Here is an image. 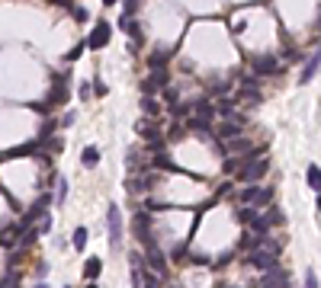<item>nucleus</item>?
I'll use <instances>...</instances> for the list:
<instances>
[{"mask_svg": "<svg viewBox=\"0 0 321 288\" xmlns=\"http://www.w3.org/2000/svg\"><path fill=\"white\" fill-rule=\"evenodd\" d=\"M80 160H84V166H97V163H100V151H97V148L90 144V148H84V154H80Z\"/></svg>", "mask_w": 321, "mask_h": 288, "instance_id": "a878e982", "label": "nucleus"}, {"mask_svg": "<svg viewBox=\"0 0 321 288\" xmlns=\"http://www.w3.org/2000/svg\"><path fill=\"white\" fill-rule=\"evenodd\" d=\"M222 151L225 154H231V157H247V154H254V144H251V138H228L222 144Z\"/></svg>", "mask_w": 321, "mask_h": 288, "instance_id": "0eeeda50", "label": "nucleus"}, {"mask_svg": "<svg viewBox=\"0 0 321 288\" xmlns=\"http://www.w3.org/2000/svg\"><path fill=\"white\" fill-rule=\"evenodd\" d=\"M49 202H52V196H42L39 202H35V205L26 211V218H23V227H32L35 221H39L42 218V214H45V205H49Z\"/></svg>", "mask_w": 321, "mask_h": 288, "instance_id": "4468645a", "label": "nucleus"}, {"mask_svg": "<svg viewBox=\"0 0 321 288\" xmlns=\"http://www.w3.org/2000/svg\"><path fill=\"white\" fill-rule=\"evenodd\" d=\"M318 67H321V48H318V52H315V55H312V58L305 61V67H302L299 80H302V83H308V80H312V77L318 74Z\"/></svg>", "mask_w": 321, "mask_h": 288, "instance_id": "f3484780", "label": "nucleus"}, {"mask_svg": "<svg viewBox=\"0 0 321 288\" xmlns=\"http://www.w3.org/2000/svg\"><path fill=\"white\" fill-rule=\"evenodd\" d=\"M39 237H42V234H39V227H29L26 234H19V244H23V247H32Z\"/></svg>", "mask_w": 321, "mask_h": 288, "instance_id": "c85d7f7f", "label": "nucleus"}, {"mask_svg": "<svg viewBox=\"0 0 321 288\" xmlns=\"http://www.w3.org/2000/svg\"><path fill=\"white\" fill-rule=\"evenodd\" d=\"M183 135H186V128H183V125H174V128H170V141H180Z\"/></svg>", "mask_w": 321, "mask_h": 288, "instance_id": "c9c22d12", "label": "nucleus"}, {"mask_svg": "<svg viewBox=\"0 0 321 288\" xmlns=\"http://www.w3.org/2000/svg\"><path fill=\"white\" fill-rule=\"evenodd\" d=\"M141 109H145L148 118H158V115H161V103L151 100V96H141Z\"/></svg>", "mask_w": 321, "mask_h": 288, "instance_id": "393cba45", "label": "nucleus"}, {"mask_svg": "<svg viewBox=\"0 0 321 288\" xmlns=\"http://www.w3.org/2000/svg\"><path fill=\"white\" fill-rule=\"evenodd\" d=\"M257 87H260V77H244L241 80V96H247V100H257Z\"/></svg>", "mask_w": 321, "mask_h": 288, "instance_id": "aec40b11", "label": "nucleus"}, {"mask_svg": "<svg viewBox=\"0 0 321 288\" xmlns=\"http://www.w3.org/2000/svg\"><path fill=\"white\" fill-rule=\"evenodd\" d=\"M318 26H321V19H318Z\"/></svg>", "mask_w": 321, "mask_h": 288, "instance_id": "37998d69", "label": "nucleus"}, {"mask_svg": "<svg viewBox=\"0 0 321 288\" xmlns=\"http://www.w3.org/2000/svg\"><path fill=\"white\" fill-rule=\"evenodd\" d=\"M90 87H93V93H97V96H106V83L103 80H93Z\"/></svg>", "mask_w": 321, "mask_h": 288, "instance_id": "e433bc0d", "label": "nucleus"}, {"mask_svg": "<svg viewBox=\"0 0 321 288\" xmlns=\"http://www.w3.org/2000/svg\"><path fill=\"white\" fill-rule=\"evenodd\" d=\"M222 93H228V83H216L212 87V96H222Z\"/></svg>", "mask_w": 321, "mask_h": 288, "instance_id": "4c0bfd02", "label": "nucleus"}, {"mask_svg": "<svg viewBox=\"0 0 321 288\" xmlns=\"http://www.w3.org/2000/svg\"><path fill=\"white\" fill-rule=\"evenodd\" d=\"M247 224H251V231H254V234H267V231H270V221H267V214H260V211H254V218L247 221Z\"/></svg>", "mask_w": 321, "mask_h": 288, "instance_id": "4be33fe9", "label": "nucleus"}, {"mask_svg": "<svg viewBox=\"0 0 321 288\" xmlns=\"http://www.w3.org/2000/svg\"><path fill=\"white\" fill-rule=\"evenodd\" d=\"M267 221H270V227L283 224V211H280V208H270V211H267Z\"/></svg>", "mask_w": 321, "mask_h": 288, "instance_id": "7c9ffc66", "label": "nucleus"}, {"mask_svg": "<svg viewBox=\"0 0 321 288\" xmlns=\"http://www.w3.org/2000/svg\"><path fill=\"white\" fill-rule=\"evenodd\" d=\"M100 272H103V262H100L97 256H90V259L84 262V275H87L90 282H97V279H100Z\"/></svg>", "mask_w": 321, "mask_h": 288, "instance_id": "412c9836", "label": "nucleus"}, {"mask_svg": "<svg viewBox=\"0 0 321 288\" xmlns=\"http://www.w3.org/2000/svg\"><path fill=\"white\" fill-rule=\"evenodd\" d=\"M148 166H151V170H177V166L170 163V157H167V154H161V151L151 157V163H148Z\"/></svg>", "mask_w": 321, "mask_h": 288, "instance_id": "b1692460", "label": "nucleus"}, {"mask_svg": "<svg viewBox=\"0 0 321 288\" xmlns=\"http://www.w3.org/2000/svg\"><path fill=\"white\" fill-rule=\"evenodd\" d=\"M106 227H110V247L119 250V244H122V211H119V205H110V211H106Z\"/></svg>", "mask_w": 321, "mask_h": 288, "instance_id": "20e7f679", "label": "nucleus"}, {"mask_svg": "<svg viewBox=\"0 0 321 288\" xmlns=\"http://www.w3.org/2000/svg\"><path fill=\"white\" fill-rule=\"evenodd\" d=\"M52 231V214H42V221H39V234H49Z\"/></svg>", "mask_w": 321, "mask_h": 288, "instance_id": "72a5a7b5", "label": "nucleus"}, {"mask_svg": "<svg viewBox=\"0 0 321 288\" xmlns=\"http://www.w3.org/2000/svg\"><path fill=\"white\" fill-rule=\"evenodd\" d=\"M164 87H167V74H164V70H151V77H145V83H141V93L154 96V93H161Z\"/></svg>", "mask_w": 321, "mask_h": 288, "instance_id": "f8f14e48", "label": "nucleus"}, {"mask_svg": "<svg viewBox=\"0 0 321 288\" xmlns=\"http://www.w3.org/2000/svg\"><path fill=\"white\" fill-rule=\"evenodd\" d=\"M87 288H97V285H93V282H90V285H87Z\"/></svg>", "mask_w": 321, "mask_h": 288, "instance_id": "79ce46f5", "label": "nucleus"}, {"mask_svg": "<svg viewBox=\"0 0 321 288\" xmlns=\"http://www.w3.org/2000/svg\"><path fill=\"white\" fill-rule=\"evenodd\" d=\"M110 39H113V26L106 19H100L97 26H93L90 39H87V48H103V45H110Z\"/></svg>", "mask_w": 321, "mask_h": 288, "instance_id": "6e6552de", "label": "nucleus"}, {"mask_svg": "<svg viewBox=\"0 0 321 288\" xmlns=\"http://www.w3.org/2000/svg\"><path fill=\"white\" fill-rule=\"evenodd\" d=\"M103 4H106V7H113V4H116V0H103Z\"/></svg>", "mask_w": 321, "mask_h": 288, "instance_id": "ea45409f", "label": "nucleus"}, {"mask_svg": "<svg viewBox=\"0 0 321 288\" xmlns=\"http://www.w3.org/2000/svg\"><path fill=\"white\" fill-rule=\"evenodd\" d=\"M141 288H164V275H158V272H141Z\"/></svg>", "mask_w": 321, "mask_h": 288, "instance_id": "5701e85b", "label": "nucleus"}, {"mask_svg": "<svg viewBox=\"0 0 321 288\" xmlns=\"http://www.w3.org/2000/svg\"><path fill=\"white\" fill-rule=\"evenodd\" d=\"M125 170H129V176L148 170V163H141V148H129V154H125Z\"/></svg>", "mask_w": 321, "mask_h": 288, "instance_id": "2eb2a0df", "label": "nucleus"}, {"mask_svg": "<svg viewBox=\"0 0 321 288\" xmlns=\"http://www.w3.org/2000/svg\"><path fill=\"white\" fill-rule=\"evenodd\" d=\"M241 202H244V205H254V208L270 205V202H273V189L257 186V183H247V186L241 189Z\"/></svg>", "mask_w": 321, "mask_h": 288, "instance_id": "f03ea898", "label": "nucleus"}, {"mask_svg": "<svg viewBox=\"0 0 321 288\" xmlns=\"http://www.w3.org/2000/svg\"><path fill=\"white\" fill-rule=\"evenodd\" d=\"M68 199V179L58 176V192H55V202H65Z\"/></svg>", "mask_w": 321, "mask_h": 288, "instance_id": "c756f323", "label": "nucleus"}, {"mask_svg": "<svg viewBox=\"0 0 321 288\" xmlns=\"http://www.w3.org/2000/svg\"><path fill=\"white\" fill-rule=\"evenodd\" d=\"M267 170H270V163L264 157L257 160V154H247L244 163H241V170H238V179H244V183H257V179H264Z\"/></svg>", "mask_w": 321, "mask_h": 288, "instance_id": "f257e3e1", "label": "nucleus"}, {"mask_svg": "<svg viewBox=\"0 0 321 288\" xmlns=\"http://www.w3.org/2000/svg\"><path fill=\"white\" fill-rule=\"evenodd\" d=\"M305 183H308V189L321 192V166H318V163H308V170H305Z\"/></svg>", "mask_w": 321, "mask_h": 288, "instance_id": "6ab92c4d", "label": "nucleus"}, {"mask_svg": "<svg viewBox=\"0 0 321 288\" xmlns=\"http://www.w3.org/2000/svg\"><path fill=\"white\" fill-rule=\"evenodd\" d=\"M84 45H87V42H84ZM84 45H77V48H74V52H71V55H68V61H77V58H80V52H84Z\"/></svg>", "mask_w": 321, "mask_h": 288, "instance_id": "58836bf2", "label": "nucleus"}, {"mask_svg": "<svg viewBox=\"0 0 321 288\" xmlns=\"http://www.w3.org/2000/svg\"><path fill=\"white\" fill-rule=\"evenodd\" d=\"M151 70H164V64H167V58H164V55H151Z\"/></svg>", "mask_w": 321, "mask_h": 288, "instance_id": "2f4dec72", "label": "nucleus"}, {"mask_svg": "<svg viewBox=\"0 0 321 288\" xmlns=\"http://www.w3.org/2000/svg\"><path fill=\"white\" fill-rule=\"evenodd\" d=\"M71 244H74V250H84L87 247V227H77L74 237H71Z\"/></svg>", "mask_w": 321, "mask_h": 288, "instance_id": "cd10ccee", "label": "nucleus"}, {"mask_svg": "<svg viewBox=\"0 0 321 288\" xmlns=\"http://www.w3.org/2000/svg\"><path fill=\"white\" fill-rule=\"evenodd\" d=\"M251 67H254L257 77H270V74H276V70H280V61H276L273 55H267V58H257Z\"/></svg>", "mask_w": 321, "mask_h": 288, "instance_id": "ddd939ff", "label": "nucleus"}, {"mask_svg": "<svg viewBox=\"0 0 321 288\" xmlns=\"http://www.w3.org/2000/svg\"><path fill=\"white\" fill-rule=\"evenodd\" d=\"M119 29H122V32H129L135 42H141V39H145V35H141V26L135 22V16H132V13H122V19H119Z\"/></svg>", "mask_w": 321, "mask_h": 288, "instance_id": "dca6fc26", "label": "nucleus"}, {"mask_svg": "<svg viewBox=\"0 0 321 288\" xmlns=\"http://www.w3.org/2000/svg\"><path fill=\"white\" fill-rule=\"evenodd\" d=\"M276 256L280 253H273V250H264V247H257L247 253V266H254L257 272H270V269H276Z\"/></svg>", "mask_w": 321, "mask_h": 288, "instance_id": "7ed1b4c3", "label": "nucleus"}, {"mask_svg": "<svg viewBox=\"0 0 321 288\" xmlns=\"http://www.w3.org/2000/svg\"><path fill=\"white\" fill-rule=\"evenodd\" d=\"M132 231H135V237L141 240V244L154 240V234H151V214L148 211H138L135 218H132Z\"/></svg>", "mask_w": 321, "mask_h": 288, "instance_id": "1a4fd4ad", "label": "nucleus"}, {"mask_svg": "<svg viewBox=\"0 0 321 288\" xmlns=\"http://www.w3.org/2000/svg\"><path fill=\"white\" fill-rule=\"evenodd\" d=\"M145 250H148V262H151V269L158 272V275H164V272H167V259H164L161 247H158V240H148V244H145Z\"/></svg>", "mask_w": 321, "mask_h": 288, "instance_id": "9d476101", "label": "nucleus"}, {"mask_svg": "<svg viewBox=\"0 0 321 288\" xmlns=\"http://www.w3.org/2000/svg\"><path fill=\"white\" fill-rule=\"evenodd\" d=\"M305 288H321V285H318V275H315L312 269L305 272Z\"/></svg>", "mask_w": 321, "mask_h": 288, "instance_id": "f704fd0d", "label": "nucleus"}, {"mask_svg": "<svg viewBox=\"0 0 321 288\" xmlns=\"http://www.w3.org/2000/svg\"><path fill=\"white\" fill-rule=\"evenodd\" d=\"M35 288H49V285H42V282H39V285H35Z\"/></svg>", "mask_w": 321, "mask_h": 288, "instance_id": "a19ab883", "label": "nucleus"}, {"mask_svg": "<svg viewBox=\"0 0 321 288\" xmlns=\"http://www.w3.org/2000/svg\"><path fill=\"white\" fill-rule=\"evenodd\" d=\"M71 16H74L77 22H87V16H90V13H87L84 7H71Z\"/></svg>", "mask_w": 321, "mask_h": 288, "instance_id": "473e14b6", "label": "nucleus"}, {"mask_svg": "<svg viewBox=\"0 0 321 288\" xmlns=\"http://www.w3.org/2000/svg\"><path fill=\"white\" fill-rule=\"evenodd\" d=\"M135 131H138V135L151 144V151H161V148H164V135H161V128L154 125L151 118H141V122L135 125Z\"/></svg>", "mask_w": 321, "mask_h": 288, "instance_id": "39448f33", "label": "nucleus"}, {"mask_svg": "<svg viewBox=\"0 0 321 288\" xmlns=\"http://www.w3.org/2000/svg\"><path fill=\"white\" fill-rule=\"evenodd\" d=\"M238 103L231 100V96H225V100H219L216 103V115H222V118H238Z\"/></svg>", "mask_w": 321, "mask_h": 288, "instance_id": "a211bd4d", "label": "nucleus"}, {"mask_svg": "<svg viewBox=\"0 0 321 288\" xmlns=\"http://www.w3.org/2000/svg\"><path fill=\"white\" fill-rule=\"evenodd\" d=\"M286 285H289V272H283V269H270L257 282V288H286Z\"/></svg>", "mask_w": 321, "mask_h": 288, "instance_id": "9b49d317", "label": "nucleus"}, {"mask_svg": "<svg viewBox=\"0 0 321 288\" xmlns=\"http://www.w3.org/2000/svg\"><path fill=\"white\" fill-rule=\"evenodd\" d=\"M154 183H158V176H154L151 166H148V170H141V173L125 176V189H129V192H148Z\"/></svg>", "mask_w": 321, "mask_h": 288, "instance_id": "423d86ee", "label": "nucleus"}, {"mask_svg": "<svg viewBox=\"0 0 321 288\" xmlns=\"http://www.w3.org/2000/svg\"><path fill=\"white\" fill-rule=\"evenodd\" d=\"M16 234H19V227H7V231L0 234V247H13L16 244Z\"/></svg>", "mask_w": 321, "mask_h": 288, "instance_id": "bb28decb", "label": "nucleus"}]
</instances>
